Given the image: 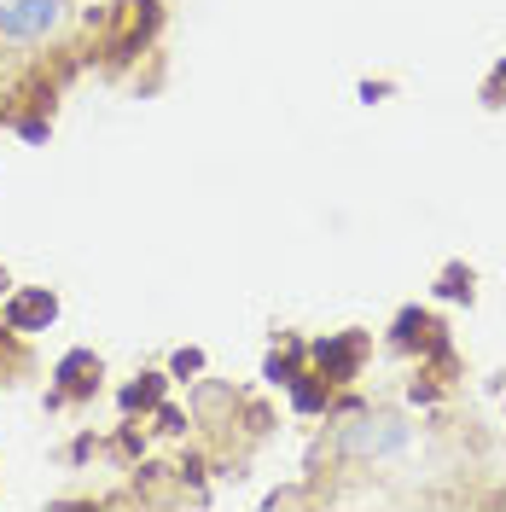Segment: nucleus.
<instances>
[{
    "label": "nucleus",
    "instance_id": "nucleus-1",
    "mask_svg": "<svg viewBox=\"0 0 506 512\" xmlns=\"http://www.w3.org/2000/svg\"><path fill=\"white\" fill-rule=\"evenodd\" d=\"M158 24V0H117V30H111V59H128Z\"/></svg>",
    "mask_w": 506,
    "mask_h": 512
},
{
    "label": "nucleus",
    "instance_id": "nucleus-3",
    "mask_svg": "<svg viewBox=\"0 0 506 512\" xmlns=\"http://www.w3.org/2000/svg\"><path fill=\"white\" fill-rule=\"evenodd\" d=\"M59 6L64 0H18V6H6L0 30L6 35H47L53 24H59Z\"/></svg>",
    "mask_w": 506,
    "mask_h": 512
},
{
    "label": "nucleus",
    "instance_id": "nucleus-14",
    "mask_svg": "<svg viewBox=\"0 0 506 512\" xmlns=\"http://www.w3.org/2000/svg\"><path fill=\"white\" fill-rule=\"evenodd\" d=\"M0 18H6V12H0Z\"/></svg>",
    "mask_w": 506,
    "mask_h": 512
},
{
    "label": "nucleus",
    "instance_id": "nucleus-5",
    "mask_svg": "<svg viewBox=\"0 0 506 512\" xmlns=\"http://www.w3.org/2000/svg\"><path fill=\"white\" fill-rule=\"evenodd\" d=\"M53 379H59L70 396H88V390L99 384V355L94 350H70L59 361V373H53Z\"/></svg>",
    "mask_w": 506,
    "mask_h": 512
},
{
    "label": "nucleus",
    "instance_id": "nucleus-8",
    "mask_svg": "<svg viewBox=\"0 0 506 512\" xmlns=\"http://www.w3.org/2000/svg\"><path fill=\"white\" fill-rule=\"evenodd\" d=\"M402 443V431H355L349 437V448H396Z\"/></svg>",
    "mask_w": 506,
    "mask_h": 512
},
{
    "label": "nucleus",
    "instance_id": "nucleus-9",
    "mask_svg": "<svg viewBox=\"0 0 506 512\" xmlns=\"http://www.w3.org/2000/svg\"><path fill=\"white\" fill-rule=\"evenodd\" d=\"M443 291H448V297H466V291H472V274H460V268H448V274H443Z\"/></svg>",
    "mask_w": 506,
    "mask_h": 512
},
{
    "label": "nucleus",
    "instance_id": "nucleus-7",
    "mask_svg": "<svg viewBox=\"0 0 506 512\" xmlns=\"http://www.w3.org/2000/svg\"><path fill=\"white\" fill-rule=\"evenodd\" d=\"M291 402H297L303 414H315V408H326V390H320V384H303V379H291Z\"/></svg>",
    "mask_w": 506,
    "mask_h": 512
},
{
    "label": "nucleus",
    "instance_id": "nucleus-11",
    "mask_svg": "<svg viewBox=\"0 0 506 512\" xmlns=\"http://www.w3.org/2000/svg\"><path fill=\"white\" fill-rule=\"evenodd\" d=\"M158 425H163V431H187V419L175 414V408H163V414H158Z\"/></svg>",
    "mask_w": 506,
    "mask_h": 512
},
{
    "label": "nucleus",
    "instance_id": "nucleus-13",
    "mask_svg": "<svg viewBox=\"0 0 506 512\" xmlns=\"http://www.w3.org/2000/svg\"><path fill=\"white\" fill-rule=\"evenodd\" d=\"M501 76H506V64H501Z\"/></svg>",
    "mask_w": 506,
    "mask_h": 512
},
{
    "label": "nucleus",
    "instance_id": "nucleus-4",
    "mask_svg": "<svg viewBox=\"0 0 506 512\" xmlns=\"http://www.w3.org/2000/svg\"><path fill=\"white\" fill-rule=\"evenodd\" d=\"M320 367H326V379L332 384H344V379H355V361H361V338L349 332V338H326L320 344Z\"/></svg>",
    "mask_w": 506,
    "mask_h": 512
},
{
    "label": "nucleus",
    "instance_id": "nucleus-10",
    "mask_svg": "<svg viewBox=\"0 0 506 512\" xmlns=\"http://www.w3.org/2000/svg\"><path fill=\"white\" fill-rule=\"evenodd\" d=\"M198 367H204V355H198V350H181V355H175V379H187V373H198Z\"/></svg>",
    "mask_w": 506,
    "mask_h": 512
},
{
    "label": "nucleus",
    "instance_id": "nucleus-2",
    "mask_svg": "<svg viewBox=\"0 0 506 512\" xmlns=\"http://www.w3.org/2000/svg\"><path fill=\"white\" fill-rule=\"evenodd\" d=\"M53 315H59V297H53L47 286L18 291V297L6 303V326H12V332H47V326H53Z\"/></svg>",
    "mask_w": 506,
    "mask_h": 512
},
{
    "label": "nucleus",
    "instance_id": "nucleus-6",
    "mask_svg": "<svg viewBox=\"0 0 506 512\" xmlns=\"http://www.w3.org/2000/svg\"><path fill=\"white\" fill-rule=\"evenodd\" d=\"M158 396H163V379H158V373H146L140 384H128V390H123V408H152Z\"/></svg>",
    "mask_w": 506,
    "mask_h": 512
},
{
    "label": "nucleus",
    "instance_id": "nucleus-12",
    "mask_svg": "<svg viewBox=\"0 0 506 512\" xmlns=\"http://www.w3.org/2000/svg\"><path fill=\"white\" fill-rule=\"evenodd\" d=\"M0 286H6V274H0Z\"/></svg>",
    "mask_w": 506,
    "mask_h": 512
}]
</instances>
